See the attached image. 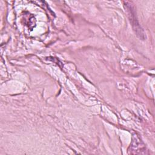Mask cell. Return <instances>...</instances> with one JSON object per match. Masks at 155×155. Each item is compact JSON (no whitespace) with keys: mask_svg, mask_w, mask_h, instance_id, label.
<instances>
[{"mask_svg":"<svg viewBox=\"0 0 155 155\" xmlns=\"http://www.w3.org/2000/svg\"><path fill=\"white\" fill-rule=\"evenodd\" d=\"M125 7L126 11L127 12L129 20L132 25L133 30L134 31L136 35L138 37H139L140 39H144L145 35H144L143 31L138 22V21L136 18V15L135 14V11L133 7L131 5V4H128L127 3L125 4Z\"/></svg>","mask_w":155,"mask_h":155,"instance_id":"cell-1","label":"cell"}]
</instances>
